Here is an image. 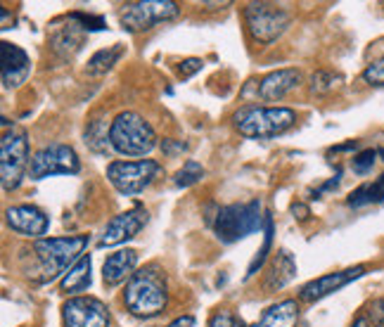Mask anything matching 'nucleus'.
Instances as JSON below:
<instances>
[{
	"label": "nucleus",
	"instance_id": "f257e3e1",
	"mask_svg": "<svg viewBox=\"0 0 384 327\" xmlns=\"http://www.w3.org/2000/svg\"><path fill=\"white\" fill-rule=\"evenodd\" d=\"M126 311L135 318H157L164 313L168 304V285L166 273L159 264H149L133 273V278L126 283L123 292Z\"/></svg>",
	"mask_w": 384,
	"mask_h": 327
},
{
	"label": "nucleus",
	"instance_id": "f03ea898",
	"mask_svg": "<svg viewBox=\"0 0 384 327\" xmlns=\"http://www.w3.org/2000/svg\"><path fill=\"white\" fill-rule=\"evenodd\" d=\"M90 237L88 235H67V237H50V240H36L31 245V254H34L38 264V283H53L64 273L71 271L79 261L86 257V247Z\"/></svg>",
	"mask_w": 384,
	"mask_h": 327
},
{
	"label": "nucleus",
	"instance_id": "7ed1b4c3",
	"mask_svg": "<svg viewBox=\"0 0 384 327\" xmlns=\"http://www.w3.org/2000/svg\"><path fill=\"white\" fill-rule=\"evenodd\" d=\"M109 142L123 156H145L157 147V133L138 112H121L109 123Z\"/></svg>",
	"mask_w": 384,
	"mask_h": 327
},
{
	"label": "nucleus",
	"instance_id": "20e7f679",
	"mask_svg": "<svg viewBox=\"0 0 384 327\" xmlns=\"http://www.w3.org/2000/svg\"><path fill=\"white\" fill-rule=\"evenodd\" d=\"M233 121L240 135L252 140H266L287 133L297 123V112L292 107H244Z\"/></svg>",
	"mask_w": 384,
	"mask_h": 327
},
{
	"label": "nucleus",
	"instance_id": "39448f33",
	"mask_svg": "<svg viewBox=\"0 0 384 327\" xmlns=\"http://www.w3.org/2000/svg\"><path fill=\"white\" fill-rule=\"evenodd\" d=\"M266 223V214L261 209V202L252 199L244 204H228L221 206L213 216V233L223 245L244 240L252 233H261Z\"/></svg>",
	"mask_w": 384,
	"mask_h": 327
},
{
	"label": "nucleus",
	"instance_id": "423d86ee",
	"mask_svg": "<svg viewBox=\"0 0 384 327\" xmlns=\"http://www.w3.org/2000/svg\"><path fill=\"white\" fill-rule=\"evenodd\" d=\"M242 17L249 36L261 45L275 43L292 24L290 12L275 3H247Z\"/></svg>",
	"mask_w": 384,
	"mask_h": 327
},
{
	"label": "nucleus",
	"instance_id": "0eeeda50",
	"mask_svg": "<svg viewBox=\"0 0 384 327\" xmlns=\"http://www.w3.org/2000/svg\"><path fill=\"white\" fill-rule=\"evenodd\" d=\"M27 168H31L27 133L5 130L3 140H0V180H3L5 192H12L22 185Z\"/></svg>",
	"mask_w": 384,
	"mask_h": 327
},
{
	"label": "nucleus",
	"instance_id": "6e6552de",
	"mask_svg": "<svg viewBox=\"0 0 384 327\" xmlns=\"http://www.w3.org/2000/svg\"><path fill=\"white\" fill-rule=\"evenodd\" d=\"M180 15L178 3L173 0H135L126 3L119 12V22L131 34H142V31L154 29L157 24L171 22Z\"/></svg>",
	"mask_w": 384,
	"mask_h": 327
},
{
	"label": "nucleus",
	"instance_id": "1a4fd4ad",
	"mask_svg": "<svg viewBox=\"0 0 384 327\" xmlns=\"http://www.w3.org/2000/svg\"><path fill=\"white\" fill-rule=\"evenodd\" d=\"M161 173V164L154 159L138 161H109L107 164V180L121 195H140L147 190Z\"/></svg>",
	"mask_w": 384,
	"mask_h": 327
},
{
	"label": "nucleus",
	"instance_id": "9d476101",
	"mask_svg": "<svg viewBox=\"0 0 384 327\" xmlns=\"http://www.w3.org/2000/svg\"><path fill=\"white\" fill-rule=\"evenodd\" d=\"M81 171V161L74 147L64 145V142H53V145H45L31 156V178L43 180L50 175H74Z\"/></svg>",
	"mask_w": 384,
	"mask_h": 327
},
{
	"label": "nucleus",
	"instance_id": "9b49d317",
	"mask_svg": "<svg viewBox=\"0 0 384 327\" xmlns=\"http://www.w3.org/2000/svg\"><path fill=\"white\" fill-rule=\"evenodd\" d=\"M64 327H109V309L95 297H71L62 306Z\"/></svg>",
	"mask_w": 384,
	"mask_h": 327
},
{
	"label": "nucleus",
	"instance_id": "f8f14e48",
	"mask_svg": "<svg viewBox=\"0 0 384 327\" xmlns=\"http://www.w3.org/2000/svg\"><path fill=\"white\" fill-rule=\"evenodd\" d=\"M149 218L147 209L145 206H133L128 211H123L119 216H114L112 221L105 226L102 230L100 240H97V247H116V245H123V242L133 240L142 228H145Z\"/></svg>",
	"mask_w": 384,
	"mask_h": 327
},
{
	"label": "nucleus",
	"instance_id": "ddd939ff",
	"mask_svg": "<svg viewBox=\"0 0 384 327\" xmlns=\"http://www.w3.org/2000/svg\"><path fill=\"white\" fill-rule=\"evenodd\" d=\"M366 276V266H351V268H344V271H335V273H328V276H321L311 283H306L302 290H299V299L304 304H316L321 299L330 297V294L340 292L342 287H347L349 283Z\"/></svg>",
	"mask_w": 384,
	"mask_h": 327
},
{
	"label": "nucleus",
	"instance_id": "4468645a",
	"mask_svg": "<svg viewBox=\"0 0 384 327\" xmlns=\"http://www.w3.org/2000/svg\"><path fill=\"white\" fill-rule=\"evenodd\" d=\"M5 221L15 233L24 235L31 240H43V235L48 233L50 218L43 209H38L34 204H15L5 211Z\"/></svg>",
	"mask_w": 384,
	"mask_h": 327
},
{
	"label": "nucleus",
	"instance_id": "2eb2a0df",
	"mask_svg": "<svg viewBox=\"0 0 384 327\" xmlns=\"http://www.w3.org/2000/svg\"><path fill=\"white\" fill-rule=\"evenodd\" d=\"M0 52H3V64H0V78H3L5 88H19L22 83H27L31 74V57L27 50H22L19 45L3 41L0 43Z\"/></svg>",
	"mask_w": 384,
	"mask_h": 327
},
{
	"label": "nucleus",
	"instance_id": "dca6fc26",
	"mask_svg": "<svg viewBox=\"0 0 384 327\" xmlns=\"http://www.w3.org/2000/svg\"><path fill=\"white\" fill-rule=\"evenodd\" d=\"M299 86H302V71L295 67L278 69L266 74L261 81L256 83V97L264 102H280Z\"/></svg>",
	"mask_w": 384,
	"mask_h": 327
},
{
	"label": "nucleus",
	"instance_id": "f3484780",
	"mask_svg": "<svg viewBox=\"0 0 384 327\" xmlns=\"http://www.w3.org/2000/svg\"><path fill=\"white\" fill-rule=\"evenodd\" d=\"M297 276V261L287 249H280L273 254V259L268 261V268L264 273V292L273 294L278 290H283L285 285L292 283V278Z\"/></svg>",
	"mask_w": 384,
	"mask_h": 327
},
{
	"label": "nucleus",
	"instance_id": "a211bd4d",
	"mask_svg": "<svg viewBox=\"0 0 384 327\" xmlns=\"http://www.w3.org/2000/svg\"><path fill=\"white\" fill-rule=\"evenodd\" d=\"M135 268H138V252L119 249L107 257L105 266H102V280H105L107 287H116L126 283V280H131Z\"/></svg>",
	"mask_w": 384,
	"mask_h": 327
},
{
	"label": "nucleus",
	"instance_id": "6ab92c4d",
	"mask_svg": "<svg viewBox=\"0 0 384 327\" xmlns=\"http://www.w3.org/2000/svg\"><path fill=\"white\" fill-rule=\"evenodd\" d=\"M83 41H86V31H83L74 19H69L67 26L53 31V36H50V48H53L57 57L69 60V57H74L76 52L81 50Z\"/></svg>",
	"mask_w": 384,
	"mask_h": 327
},
{
	"label": "nucleus",
	"instance_id": "aec40b11",
	"mask_svg": "<svg viewBox=\"0 0 384 327\" xmlns=\"http://www.w3.org/2000/svg\"><path fill=\"white\" fill-rule=\"evenodd\" d=\"M299 325V304L297 299H283V302L268 306L264 316L252 327H297Z\"/></svg>",
	"mask_w": 384,
	"mask_h": 327
},
{
	"label": "nucleus",
	"instance_id": "412c9836",
	"mask_svg": "<svg viewBox=\"0 0 384 327\" xmlns=\"http://www.w3.org/2000/svg\"><path fill=\"white\" fill-rule=\"evenodd\" d=\"M90 271H93V261H90V257L86 254L79 264H76L71 271L67 273V276L62 278V292L67 294H79V292H86L90 283H93V276H90Z\"/></svg>",
	"mask_w": 384,
	"mask_h": 327
},
{
	"label": "nucleus",
	"instance_id": "4be33fe9",
	"mask_svg": "<svg viewBox=\"0 0 384 327\" xmlns=\"http://www.w3.org/2000/svg\"><path fill=\"white\" fill-rule=\"evenodd\" d=\"M351 209H361L370 204H384V173L375 183H363L347 197Z\"/></svg>",
	"mask_w": 384,
	"mask_h": 327
},
{
	"label": "nucleus",
	"instance_id": "5701e85b",
	"mask_svg": "<svg viewBox=\"0 0 384 327\" xmlns=\"http://www.w3.org/2000/svg\"><path fill=\"white\" fill-rule=\"evenodd\" d=\"M121 55H123V45H119V43L112 45V48L97 50L95 55L88 60V74H93V76L107 74V71L121 60Z\"/></svg>",
	"mask_w": 384,
	"mask_h": 327
},
{
	"label": "nucleus",
	"instance_id": "b1692460",
	"mask_svg": "<svg viewBox=\"0 0 384 327\" xmlns=\"http://www.w3.org/2000/svg\"><path fill=\"white\" fill-rule=\"evenodd\" d=\"M86 145L97 154H107L112 142H109V128L105 119H93L88 121L86 128Z\"/></svg>",
	"mask_w": 384,
	"mask_h": 327
},
{
	"label": "nucleus",
	"instance_id": "393cba45",
	"mask_svg": "<svg viewBox=\"0 0 384 327\" xmlns=\"http://www.w3.org/2000/svg\"><path fill=\"white\" fill-rule=\"evenodd\" d=\"M351 327H384V297L370 299L354 318Z\"/></svg>",
	"mask_w": 384,
	"mask_h": 327
},
{
	"label": "nucleus",
	"instance_id": "a878e982",
	"mask_svg": "<svg viewBox=\"0 0 384 327\" xmlns=\"http://www.w3.org/2000/svg\"><path fill=\"white\" fill-rule=\"evenodd\" d=\"M342 81L344 78H342V74H337V71L321 69V71H316V74H311L309 90H311V95H330L342 86Z\"/></svg>",
	"mask_w": 384,
	"mask_h": 327
},
{
	"label": "nucleus",
	"instance_id": "bb28decb",
	"mask_svg": "<svg viewBox=\"0 0 384 327\" xmlns=\"http://www.w3.org/2000/svg\"><path fill=\"white\" fill-rule=\"evenodd\" d=\"M271 247H273V218H271V214H266V223H264V245H261V249L256 252V257L252 259L249 271H247V276H244L247 280L254 278V276H256V273L264 268L266 259H268Z\"/></svg>",
	"mask_w": 384,
	"mask_h": 327
},
{
	"label": "nucleus",
	"instance_id": "cd10ccee",
	"mask_svg": "<svg viewBox=\"0 0 384 327\" xmlns=\"http://www.w3.org/2000/svg\"><path fill=\"white\" fill-rule=\"evenodd\" d=\"M204 178V168H202L199 161L194 159H187L183 164V168H178V171L173 173V185L175 187H190L194 183H199Z\"/></svg>",
	"mask_w": 384,
	"mask_h": 327
},
{
	"label": "nucleus",
	"instance_id": "c85d7f7f",
	"mask_svg": "<svg viewBox=\"0 0 384 327\" xmlns=\"http://www.w3.org/2000/svg\"><path fill=\"white\" fill-rule=\"evenodd\" d=\"M377 156H380V152H377V149H363V152H358L354 156V161H351V168H354V173L368 175L370 171H373Z\"/></svg>",
	"mask_w": 384,
	"mask_h": 327
},
{
	"label": "nucleus",
	"instance_id": "c756f323",
	"mask_svg": "<svg viewBox=\"0 0 384 327\" xmlns=\"http://www.w3.org/2000/svg\"><path fill=\"white\" fill-rule=\"evenodd\" d=\"M363 81H366L368 86L384 88V55L377 57L373 64H368L366 71H363Z\"/></svg>",
	"mask_w": 384,
	"mask_h": 327
},
{
	"label": "nucleus",
	"instance_id": "7c9ffc66",
	"mask_svg": "<svg viewBox=\"0 0 384 327\" xmlns=\"http://www.w3.org/2000/svg\"><path fill=\"white\" fill-rule=\"evenodd\" d=\"M69 19H74L83 31H102L107 29V22L97 15H86V12H71Z\"/></svg>",
	"mask_w": 384,
	"mask_h": 327
},
{
	"label": "nucleus",
	"instance_id": "2f4dec72",
	"mask_svg": "<svg viewBox=\"0 0 384 327\" xmlns=\"http://www.w3.org/2000/svg\"><path fill=\"white\" fill-rule=\"evenodd\" d=\"M209 327H247L242 318L233 316L230 311H216L209 320Z\"/></svg>",
	"mask_w": 384,
	"mask_h": 327
},
{
	"label": "nucleus",
	"instance_id": "473e14b6",
	"mask_svg": "<svg viewBox=\"0 0 384 327\" xmlns=\"http://www.w3.org/2000/svg\"><path fill=\"white\" fill-rule=\"evenodd\" d=\"M204 67V62L199 60V57H187V60L183 62H178V67H175V71H178V76L180 78H190L194 76L197 71Z\"/></svg>",
	"mask_w": 384,
	"mask_h": 327
},
{
	"label": "nucleus",
	"instance_id": "72a5a7b5",
	"mask_svg": "<svg viewBox=\"0 0 384 327\" xmlns=\"http://www.w3.org/2000/svg\"><path fill=\"white\" fill-rule=\"evenodd\" d=\"M159 147H161V152H164L166 156H178V154H183L187 145L183 140H173V138H164L159 142Z\"/></svg>",
	"mask_w": 384,
	"mask_h": 327
},
{
	"label": "nucleus",
	"instance_id": "f704fd0d",
	"mask_svg": "<svg viewBox=\"0 0 384 327\" xmlns=\"http://www.w3.org/2000/svg\"><path fill=\"white\" fill-rule=\"evenodd\" d=\"M340 183H342V168H337L335 178H332V180H328V183H325V185H321V187L316 190V192H314V199H321V195L330 192V190H335L337 185H340Z\"/></svg>",
	"mask_w": 384,
	"mask_h": 327
},
{
	"label": "nucleus",
	"instance_id": "c9c22d12",
	"mask_svg": "<svg viewBox=\"0 0 384 327\" xmlns=\"http://www.w3.org/2000/svg\"><path fill=\"white\" fill-rule=\"evenodd\" d=\"M166 327H194V318L192 316H180V318H175L171 325H166Z\"/></svg>",
	"mask_w": 384,
	"mask_h": 327
}]
</instances>
